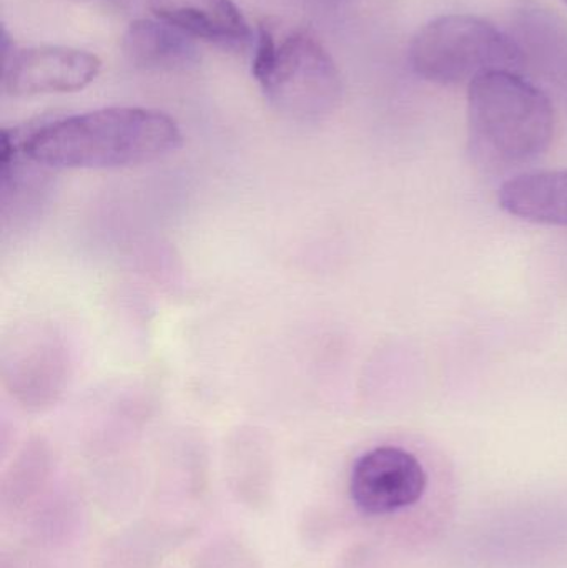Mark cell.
<instances>
[{
  "label": "cell",
  "mask_w": 567,
  "mask_h": 568,
  "mask_svg": "<svg viewBox=\"0 0 567 568\" xmlns=\"http://www.w3.org/2000/svg\"><path fill=\"white\" fill-rule=\"evenodd\" d=\"M523 62V50L508 33L468 13L432 20L409 43V63L416 75L439 85H469L493 70L518 72Z\"/></svg>",
  "instance_id": "3"
},
{
  "label": "cell",
  "mask_w": 567,
  "mask_h": 568,
  "mask_svg": "<svg viewBox=\"0 0 567 568\" xmlns=\"http://www.w3.org/2000/svg\"><path fill=\"white\" fill-rule=\"evenodd\" d=\"M256 82L269 102L292 119H322L342 100V73L328 50L308 32L280 40L272 65Z\"/></svg>",
  "instance_id": "4"
},
{
  "label": "cell",
  "mask_w": 567,
  "mask_h": 568,
  "mask_svg": "<svg viewBox=\"0 0 567 568\" xmlns=\"http://www.w3.org/2000/svg\"><path fill=\"white\" fill-rule=\"evenodd\" d=\"M123 53L130 63L145 70H176L196 59L190 36L163 20L140 19L123 36Z\"/></svg>",
  "instance_id": "9"
},
{
  "label": "cell",
  "mask_w": 567,
  "mask_h": 568,
  "mask_svg": "<svg viewBox=\"0 0 567 568\" xmlns=\"http://www.w3.org/2000/svg\"><path fill=\"white\" fill-rule=\"evenodd\" d=\"M150 9L156 19L209 42L242 43L252 36L233 0H150Z\"/></svg>",
  "instance_id": "7"
},
{
  "label": "cell",
  "mask_w": 567,
  "mask_h": 568,
  "mask_svg": "<svg viewBox=\"0 0 567 568\" xmlns=\"http://www.w3.org/2000/svg\"><path fill=\"white\" fill-rule=\"evenodd\" d=\"M99 57L73 47L42 45L20 50L2 63L3 89L13 97L70 93L99 75Z\"/></svg>",
  "instance_id": "6"
},
{
  "label": "cell",
  "mask_w": 567,
  "mask_h": 568,
  "mask_svg": "<svg viewBox=\"0 0 567 568\" xmlns=\"http://www.w3.org/2000/svg\"><path fill=\"white\" fill-rule=\"evenodd\" d=\"M551 100L515 70H493L468 85L469 152L488 172H509L546 155L555 139Z\"/></svg>",
  "instance_id": "2"
},
{
  "label": "cell",
  "mask_w": 567,
  "mask_h": 568,
  "mask_svg": "<svg viewBox=\"0 0 567 568\" xmlns=\"http://www.w3.org/2000/svg\"><path fill=\"white\" fill-rule=\"evenodd\" d=\"M428 474L422 460L396 446L368 450L356 459L350 496L366 516H389L416 506L425 496Z\"/></svg>",
  "instance_id": "5"
},
{
  "label": "cell",
  "mask_w": 567,
  "mask_h": 568,
  "mask_svg": "<svg viewBox=\"0 0 567 568\" xmlns=\"http://www.w3.org/2000/svg\"><path fill=\"white\" fill-rule=\"evenodd\" d=\"M19 139L23 156L50 170L125 169L156 162L182 145L172 116L140 106L67 116Z\"/></svg>",
  "instance_id": "1"
},
{
  "label": "cell",
  "mask_w": 567,
  "mask_h": 568,
  "mask_svg": "<svg viewBox=\"0 0 567 568\" xmlns=\"http://www.w3.org/2000/svg\"><path fill=\"white\" fill-rule=\"evenodd\" d=\"M498 202L506 213L526 222L567 229V170L509 179L499 189Z\"/></svg>",
  "instance_id": "8"
},
{
  "label": "cell",
  "mask_w": 567,
  "mask_h": 568,
  "mask_svg": "<svg viewBox=\"0 0 567 568\" xmlns=\"http://www.w3.org/2000/svg\"><path fill=\"white\" fill-rule=\"evenodd\" d=\"M566 3H567V0H566Z\"/></svg>",
  "instance_id": "10"
}]
</instances>
